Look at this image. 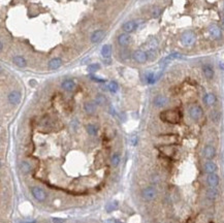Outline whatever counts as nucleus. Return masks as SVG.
<instances>
[{
    "mask_svg": "<svg viewBox=\"0 0 224 223\" xmlns=\"http://www.w3.org/2000/svg\"><path fill=\"white\" fill-rule=\"evenodd\" d=\"M12 62H14L15 65L20 67V68H24V67L27 66V61H26L25 58L21 55L15 56V57L12 58Z\"/></svg>",
    "mask_w": 224,
    "mask_h": 223,
    "instance_id": "aec40b11",
    "label": "nucleus"
},
{
    "mask_svg": "<svg viewBox=\"0 0 224 223\" xmlns=\"http://www.w3.org/2000/svg\"><path fill=\"white\" fill-rule=\"evenodd\" d=\"M203 154L206 160H212L216 156V149L212 145H206L203 150Z\"/></svg>",
    "mask_w": 224,
    "mask_h": 223,
    "instance_id": "1a4fd4ad",
    "label": "nucleus"
},
{
    "mask_svg": "<svg viewBox=\"0 0 224 223\" xmlns=\"http://www.w3.org/2000/svg\"><path fill=\"white\" fill-rule=\"evenodd\" d=\"M219 196V190L217 187H209L206 191V197L209 200H216Z\"/></svg>",
    "mask_w": 224,
    "mask_h": 223,
    "instance_id": "f8f14e48",
    "label": "nucleus"
},
{
    "mask_svg": "<svg viewBox=\"0 0 224 223\" xmlns=\"http://www.w3.org/2000/svg\"><path fill=\"white\" fill-rule=\"evenodd\" d=\"M86 130H87V133L91 136H95L98 133V129H97V127L95 126L94 124H88L86 126Z\"/></svg>",
    "mask_w": 224,
    "mask_h": 223,
    "instance_id": "bb28decb",
    "label": "nucleus"
},
{
    "mask_svg": "<svg viewBox=\"0 0 224 223\" xmlns=\"http://www.w3.org/2000/svg\"><path fill=\"white\" fill-rule=\"evenodd\" d=\"M204 172L208 173V174H215V173L217 172V170H218V166H217V164L215 163V162H213L212 160H209V161H206V163H204Z\"/></svg>",
    "mask_w": 224,
    "mask_h": 223,
    "instance_id": "f3484780",
    "label": "nucleus"
},
{
    "mask_svg": "<svg viewBox=\"0 0 224 223\" xmlns=\"http://www.w3.org/2000/svg\"><path fill=\"white\" fill-rule=\"evenodd\" d=\"M108 91H110V92L116 93L117 91H118V89H119V86H118V84H117V82L111 81L110 83L108 84Z\"/></svg>",
    "mask_w": 224,
    "mask_h": 223,
    "instance_id": "cd10ccee",
    "label": "nucleus"
},
{
    "mask_svg": "<svg viewBox=\"0 0 224 223\" xmlns=\"http://www.w3.org/2000/svg\"><path fill=\"white\" fill-rule=\"evenodd\" d=\"M130 144H131L132 146H135V145L138 144V136H132L131 140H130Z\"/></svg>",
    "mask_w": 224,
    "mask_h": 223,
    "instance_id": "f704fd0d",
    "label": "nucleus"
},
{
    "mask_svg": "<svg viewBox=\"0 0 224 223\" xmlns=\"http://www.w3.org/2000/svg\"><path fill=\"white\" fill-rule=\"evenodd\" d=\"M206 183H208L209 187H218L219 183H220V178L216 173L215 174H209L206 177Z\"/></svg>",
    "mask_w": 224,
    "mask_h": 223,
    "instance_id": "9d476101",
    "label": "nucleus"
},
{
    "mask_svg": "<svg viewBox=\"0 0 224 223\" xmlns=\"http://www.w3.org/2000/svg\"><path fill=\"white\" fill-rule=\"evenodd\" d=\"M219 68L224 71V62H220V63H219Z\"/></svg>",
    "mask_w": 224,
    "mask_h": 223,
    "instance_id": "4c0bfd02",
    "label": "nucleus"
},
{
    "mask_svg": "<svg viewBox=\"0 0 224 223\" xmlns=\"http://www.w3.org/2000/svg\"><path fill=\"white\" fill-rule=\"evenodd\" d=\"M138 24L136 21H128V22L124 23L123 31H125L126 33H132V32L138 29Z\"/></svg>",
    "mask_w": 224,
    "mask_h": 223,
    "instance_id": "ddd939ff",
    "label": "nucleus"
},
{
    "mask_svg": "<svg viewBox=\"0 0 224 223\" xmlns=\"http://www.w3.org/2000/svg\"><path fill=\"white\" fill-rule=\"evenodd\" d=\"M21 98H22V94L19 90H12L8 93L7 95V100L10 105H17L21 102Z\"/></svg>",
    "mask_w": 224,
    "mask_h": 223,
    "instance_id": "39448f33",
    "label": "nucleus"
},
{
    "mask_svg": "<svg viewBox=\"0 0 224 223\" xmlns=\"http://www.w3.org/2000/svg\"><path fill=\"white\" fill-rule=\"evenodd\" d=\"M181 113L178 110H166L160 113V119L165 123L178 124L181 121Z\"/></svg>",
    "mask_w": 224,
    "mask_h": 223,
    "instance_id": "f257e3e1",
    "label": "nucleus"
},
{
    "mask_svg": "<svg viewBox=\"0 0 224 223\" xmlns=\"http://www.w3.org/2000/svg\"><path fill=\"white\" fill-rule=\"evenodd\" d=\"M180 40L184 47H192L196 42V34L191 30H187L181 34Z\"/></svg>",
    "mask_w": 224,
    "mask_h": 223,
    "instance_id": "f03ea898",
    "label": "nucleus"
},
{
    "mask_svg": "<svg viewBox=\"0 0 224 223\" xmlns=\"http://www.w3.org/2000/svg\"><path fill=\"white\" fill-rule=\"evenodd\" d=\"M203 72H204V78H206V80H212L213 78H214V75H215L214 68H213V66L210 65V64H204L203 66Z\"/></svg>",
    "mask_w": 224,
    "mask_h": 223,
    "instance_id": "dca6fc26",
    "label": "nucleus"
},
{
    "mask_svg": "<svg viewBox=\"0 0 224 223\" xmlns=\"http://www.w3.org/2000/svg\"><path fill=\"white\" fill-rule=\"evenodd\" d=\"M20 170H21L22 174H24V175L30 173V170H31V164H30V162L22 161L21 164H20Z\"/></svg>",
    "mask_w": 224,
    "mask_h": 223,
    "instance_id": "393cba45",
    "label": "nucleus"
},
{
    "mask_svg": "<svg viewBox=\"0 0 224 223\" xmlns=\"http://www.w3.org/2000/svg\"><path fill=\"white\" fill-rule=\"evenodd\" d=\"M61 87L63 90L67 91V92H71V91H73L75 89V81H72V80H65V81L62 82L61 84Z\"/></svg>",
    "mask_w": 224,
    "mask_h": 223,
    "instance_id": "6ab92c4d",
    "label": "nucleus"
},
{
    "mask_svg": "<svg viewBox=\"0 0 224 223\" xmlns=\"http://www.w3.org/2000/svg\"><path fill=\"white\" fill-rule=\"evenodd\" d=\"M147 54H148V59L149 60H154L157 57V53H156V51H154V49H150L149 51L147 52Z\"/></svg>",
    "mask_w": 224,
    "mask_h": 223,
    "instance_id": "473e14b6",
    "label": "nucleus"
},
{
    "mask_svg": "<svg viewBox=\"0 0 224 223\" xmlns=\"http://www.w3.org/2000/svg\"><path fill=\"white\" fill-rule=\"evenodd\" d=\"M203 100L206 107H212V105H214L215 103H216L217 98L214 93H206V94H204Z\"/></svg>",
    "mask_w": 224,
    "mask_h": 223,
    "instance_id": "4468645a",
    "label": "nucleus"
},
{
    "mask_svg": "<svg viewBox=\"0 0 224 223\" xmlns=\"http://www.w3.org/2000/svg\"><path fill=\"white\" fill-rule=\"evenodd\" d=\"M100 69V65L98 63H94V64H90L88 65V71L89 72H96L97 70Z\"/></svg>",
    "mask_w": 224,
    "mask_h": 223,
    "instance_id": "2f4dec72",
    "label": "nucleus"
},
{
    "mask_svg": "<svg viewBox=\"0 0 224 223\" xmlns=\"http://www.w3.org/2000/svg\"><path fill=\"white\" fill-rule=\"evenodd\" d=\"M130 40H131V37H130L129 33H126V32H124V33H121L119 34L118 36V44L121 45V47H126V45H129Z\"/></svg>",
    "mask_w": 224,
    "mask_h": 223,
    "instance_id": "a211bd4d",
    "label": "nucleus"
},
{
    "mask_svg": "<svg viewBox=\"0 0 224 223\" xmlns=\"http://www.w3.org/2000/svg\"><path fill=\"white\" fill-rule=\"evenodd\" d=\"M156 196H157V191H156L155 188L152 187V186L146 187L142 190V197L145 200L151 201V200H155Z\"/></svg>",
    "mask_w": 224,
    "mask_h": 223,
    "instance_id": "20e7f679",
    "label": "nucleus"
},
{
    "mask_svg": "<svg viewBox=\"0 0 224 223\" xmlns=\"http://www.w3.org/2000/svg\"><path fill=\"white\" fill-rule=\"evenodd\" d=\"M111 163H112V165L113 166H118L119 165V163H120V155L119 154H114L113 155L112 157H111Z\"/></svg>",
    "mask_w": 224,
    "mask_h": 223,
    "instance_id": "c756f323",
    "label": "nucleus"
},
{
    "mask_svg": "<svg viewBox=\"0 0 224 223\" xmlns=\"http://www.w3.org/2000/svg\"><path fill=\"white\" fill-rule=\"evenodd\" d=\"M188 114H189V117H190L191 120L198 121V120H201V119L203 118V116H204L203 107H201V105H191V107H189Z\"/></svg>",
    "mask_w": 224,
    "mask_h": 223,
    "instance_id": "7ed1b4c3",
    "label": "nucleus"
},
{
    "mask_svg": "<svg viewBox=\"0 0 224 223\" xmlns=\"http://www.w3.org/2000/svg\"><path fill=\"white\" fill-rule=\"evenodd\" d=\"M132 57H133V59L135 60L138 63H146V62L148 61V54L147 52L143 51V50H138V51H135L133 53V55H132Z\"/></svg>",
    "mask_w": 224,
    "mask_h": 223,
    "instance_id": "6e6552de",
    "label": "nucleus"
},
{
    "mask_svg": "<svg viewBox=\"0 0 224 223\" xmlns=\"http://www.w3.org/2000/svg\"><path fill=\"white\" fill-rule=\"evenodd\" d=\"M167 103H168V99L164 95H157L153 99V105L156 107H164Z\"/></svg>",
    "mask_w": 224,
    "mask_h": 223,
    "instance_id": "9b49d317",
    "label": "nucleus"
},
{
    "mask_svg": "<svg viewBox=\"0 0 224 223\" xmlns=\"http://www.w3.org/2000/svg\"><path fill=\"white\" fill-rule=\"evenodd\" d=\"M210 117H211V120H212L213 122L217 123V122H219V120H220L221 114L218 111H216V110H215V111H212V113H211V115H210Z\"/></svg>",
    "mask_w": 224,
    "mask_h": 223,
    "instance_id": "c85d7f7f",
    "label": "nucleus"
},
{
    "mask_svg": "<svg viewBox=\"0 0 224 223\" xmlns=\"http://www.w3.org/2000/svg\"><path fill=\"white\" fill-rule=\"evenodd\" d=\"M208 31H209L210 36L213 38V39L219 40L222 38V29H221V27H219V26L211 25L210 27H209Z\"/></svg>",
    "mask_w": 224,
    "mask_h": 223,
    "instance_id": "0eeeda50",
    "label": "nucleus"
},
{
    "mask_svg": "<svg viewBox=\"0 0 224 223\" xmlns=\"http://www.w3.org/2000/svg\"><path fill=\"white\" fill-rule=\"evenodd\" d=\"M104 36V31L103 30H96V31H94L92 33V35H91V42H93V44H97V42H101L102 38H103Z\"/></svg>",
    "mask_w": 224,
    "mask_h": 223,
    "instance_id": "412c9836",
    "label": "nucleus"
},
{
    "mask_svg": "<svg viewBox=\"0 0 224 223\" xmlns=\"http://www.w3.org/2000/svg\"><path fill=\"white\" fill-rule=\"evenodd\" d=\"M53 222L54 223H63L64 220L60 219V218H53Z\"/></svg>",
    "mask_w": 224,
    "mask_h": 223,
    "instance_id": "c9c22d12",
    "label": "nucleus"
},
{
    "mask_svg": "<svg viewBox=\"0 0 224 223\" xmlns=\"http://www.w3.org/2000/svg\"><path fill=\"white\" fill-rule=\"evenodd\" d=\"M63 64V61L61 58H53L52 60H50L49 63H48V68L50 70H55V69H58L59 67H61Z\"/></svg>",
    "mask_w": 224,
    "mask_h": 223,
    "instance_id": "2eb2a0df",
    "label": "nucleus"
},
{
    "mask_svg": "<svg viewBox=\"0 0 224 223\" xmlns=\"http://www.w3.org/2000/svg\"><path fill=\"white\" fill-rule=\"evenodd\" d=\"M101 56L104 58V59H106V58H110L111 56H112V47H111L110 45H104L103 47L101 48Z\"/></svg>",
    "mask_w": 224,
    "mask_h": 223,
    "instance_id": "5701e85b",
    "label": "nucleus"
},
{
    "mask_svg": "<svg viewBox=\"0 0 224 223\" xmlns=\"http://www.w3.org/2000/svg\"><path fill=\"white\" fill-rule=\"evenodd\" d=\"M160 14H161V10L159 7H155L153 10V12H152V17L153 18H158L160 16Z\"/></svg>",
    "mask_w": 224,
    "mask_h": 223,
    "instance_id": "72a5a7b5",
    "label": "nucleus"
},
{
    "mask_svg": "<svg viewBox=\"0 0 224 223\" xmlns=\"http://www.w3.org/2000/svg\"><path fill=\"white\" fill-rule=\"evenodd\" d=\"M95 109H96V103L93 102V101H86L84 103V111L87 113V114L91 115L95 112Z\"/></svg>",
    "mask_w": 224,
    "mask_h": 223,
    "instance_id": "4be33fe9",
    "label": "nucleus"
},
{
    "mask_svg": "<svg viewBox=\"0 0 224 223\" xmlns=\"http://www.w3.org/2000/svg\"><path fill=\"white\" fill-rule=\"evenodd\" d=\"M220 26H221V29H222V30H224V16L222 17V19H221Z\"/></svg>",
    "mask_w": 224,
    "mask_h": 223,
    "instance_id": "e433bc0d",
    "label": "nucleus"
},
{
    "mask_svg": "<svg viewBox=\"0 0 224 223\" xmlns=\"http://www.w3.org/2000/svg\"><path fill=\"white\" fill-rule=\"evenodd\" d=\"M31 194L38 201H43L47 198V193L45 192V190L42 188L38 187V186H34V187L31 188Z\"/></svg>",
    "mask_w": 224,
    "mask_h": 223,
    "instance_id": "423d86ee",
    "label": "nucleus"
},
{
    "mask_svg": "<svg viewBox=\"0 0 224 223\" xmlns=\"http://www.w3.org/2000/svg\"><path fill=\"white\" fill-rule=\"evenodd\" d=\"M146 82H147L149 85H152V84H154L156 81H157L158 79V75H156V73L152 72V71H150V72H147L146 73Z\"/></svg>",
    "mask_w": 224,
    "mask_h": 223,
    "instance_id": "b1692460",
    "label": "nucleus"
},
{
    "mask_svg": "<svg viewBox=\"0 0 224 223\" xmlns=\"http://www.w3.org/2000/svg\"><path fill=\"white\" fill-rule=\"evenodd\" d=\"M181 54L179 53H173L171 54V55H168L167 57H165L164 59H163V62H168V61H171V60H175V59H178V58H181Z\"/></svg>",
    "mask_w": 224,
    "mask_h": 223,
    "instance_id": "7c9ffc66",
    "label": "nucleus"
},
{
    "mask_svg": "<svg viewBox=\"0 0 224 223\" xmlns=\"http://www.w3.org/2000/svg\"><path fill=\"white\" fill-rule=\"evenodd\" d=\"M94 102L96 103V105H104L106 102H108V100H106V97L104 96L103 94H96V96H95V99H94Z\"/></svg>",
    "mask_w": 224,
    "mask_h": 223,
    "instance_id": "a878e982",
    "label": "nucleus"
}]
</instances>
